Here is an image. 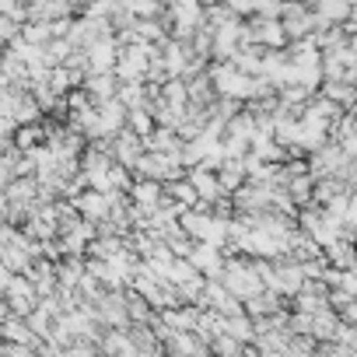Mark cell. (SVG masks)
Wrapping results in <instances>:
<instances>
[{
  "instance_id": "obj_1",
  "label": "cell",
  "mask_w": 357,
  "mask_h": 357,
  "mask_svg": "<svg viewBox=\"0 0 357 357\" xmlns=\"http://www.w3.org/2000/svg\"><path fill=\"white\" fill-rule=\"evenodd\" d=\"M70 204H74V211H77L84 221H91V225H105V221H109V211H112L109 193H98V190L74 193V197H70Z\"/></svg>"
},
{
  "instance_id": "obj_2",
  "label": "cell",
  "mask_w": 357,
  "mask_h": 357,
  "mask_svg": "<svg viewBox=\"0 0 357 357\" xmlns=\"http://www.w3.org/2000/svg\"><path fill=\"white\" fill-rule=\"evenodd\" d=\"M186 259L193 263V270H197V273H204V277H211V280H218V277L225 273V266H221V252H218V245H207V242H197V245H193V252H190Z\"/></svg>"
},
{
  "instance_id": "obj_3",
  "label": "cell",
  "mask_w": 357,
  "mask_h": 357,
  "mask_svg": "<svg viewBox=\"0 0 357 357\" xmlns=\"http://www.w3.org/2000/svg\"><path fill=\"white\" fill-rule=\"evenodd\" d=\"M161 197H165V186L158 183V178H137V183L130 186V204L147 211V214L161 204Z\"/></svg>"
},
{
  "instance_id": "obj_4",
  "label": "cell",
  "mask_w": 357,
  "mask_h": 357,
  "mask_svg": "<svg viewBox=\"0 0 357 357\" xmlns=\"http://www.w3.org/2000/svg\"><path fill=\"white\" fill-rule=\"evenodd\" d=\"M190 183H193V190H197L200 204H204V200H214V197H218V190H221L218 175H211V172H207L204 165H197V168L190 172Z\"/></svg>"
},
{
  "instance_id": "obj_5",
  "label": "cell",
  "mask_w": 357,
  "mask_h": 357,
  "mask_svg": "<svg viewBox=\"0 0 357 357\" xmlns=\"http://www.w3.org/2000/svg\"><path fill=\"white\" fill-rule=\"evenodd\" d=\"M218 183H221L225 190H238V186H242V165H231V161H228V165L221 168V175H218Z\"/></svg>"
}]
</instances>
